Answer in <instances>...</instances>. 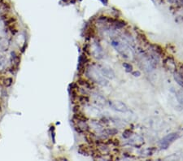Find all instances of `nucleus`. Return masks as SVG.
I'll use <instances>...</instances> for the list:
<instances>
[{"label":"nucleus","mask_w":183,"mask_h":161,"mask_svg":"<svg viewBox=\"0 0 183 161\" xmlns=\"http://www.w3.org/2000/svg\"><path fill=\"white\" fill-rule=\"evenodd\" d=\"M123 67L125 69L126 72H128V73L132 72V70H133V66L130 64H128V63H123Z\"/></svg>","instance_id":"obj_9"},{"label":"nucleus","mask_w":183,"mask_h":161,"mask_svg":"<svg viewBox=\"0 0 183 161\" xmlns=\"http://www.w3.org/2000/svg\"><path fill=\"white\" fill-rule=\"evenodd\" d=\"M2 29H3V24H2V22L0 21V32L2 31Z\"/></svg>","instance_id":"obj_15"},{"label":"nucleus","mask_w":183,"mask_h":161,"mask_svg":"<svg viewBox=\"0 0 183 161\" xmlns=\"http://www.w3.org/2000/svg\"><path fill=\"white\" fill-rule=\"evenodd\" d=\"M176 97H177V99H178L179 103L183 106V90H179V91L177 92Z\"/></svg>","instance_id":"obj_7"},{"label":"nucleus","mask_w":183,"mask_h":161,"mask_svg":"<svg viewBox=\"0 0 183 161\" xmlns=\"http://www.w3.org/2000/svg\"><path fill=\"white\" fill-rule=\"evenodd\" d=\"M133 75L134 76V77H139V76L141 75V73L139 71H136V72H134V73H133Z\"/></svg>","instance_id":"obj_12"},{"label":"nucleus","mask_w":183,"mask_h":161,"mask_svg":"<svg viewBox=\"0 0 183 161\" xmlns=\"http://www.w3.org/2000/svg\"><path fill=\"white\" fill-rule=\"evenodd\" d=\"M131 135H132V131L130 129L124 130V132H123V134H122V136H123L124 138H130Z\"/></svg>","instance_id":"obj_8"},{"label":"nucleus","mask_w":183,"mask_h":161,"mask_svg":"<svg viewBox=\"0 0 183 161\" xmlns=\"http://www.w3.org/2000/svg\"><path fill=\"white\" fill-rule=\"evenodd\" d=\"M87 75L94 82H96L101 86L108 85V80H106V77L96 68L94 67L89 68L87 70Z\"/></svg>","instance_id":"obj_1"},{"label":"nucleus","mask_w":183,"mask_h":161,"mask_svg":"<svg viewBox=\"0 0 183 161\" xmlns=\"http://www.w3.org/2000/svg\"><path fill=\"white\" fill-rule=\"evenodd\" d=\"M5 57H4L3 55H0V69H2V68L5 65Z\"/></svg>","instance_id":"obj_10"},{"label":"nucleus","mask_w":183,"mask_h":161,"mask_svg":"<svg viewBox=\"0 0 183 161\" xmlns=\"http://www.w3.org/2000/svg\"><path fill=\"white\" fill-rule=\"evenodd\" d=\"M4 48V45H3V41H0V51L2 50V49Z\"/></svg>","instance_id":"obj_13"},{"label":"nucleus","mask_w":183,"mask_h":161,"mask_svg":"<svg viewBox=\"0 0 183 161\" xmlns=\"http://www.w3.org/2000/svg\"><path fill=\"white\" fill-rule=\"evenodd\" d=\"M11 83H12V80H11V78H7V80H5V86H10L11 85Z\"/></svg>","instance_id":"obj_11"},{"label":"nucleus","mask_w":183,"mask_h":161,"mask_svg":"<svg viewBox=\"0 0 183 161\" xmlns=\"http://www.w3.org/2000/svg\"><path fill=\"white\" fill-rule=\"evenodd\" d=\"M101 2H102V3L104 4V5H108V0H100Z\"/></svg>","instance_id":"obj_14"},{"label":"nucleus","mask_w":183,"mask_h":161,"mask_svg":"<svg viewBox=\"0 0 183 161\" xmlns=\"http://www.w3.org/2000/svg\"><path fill=\"white\" fill-rule=\"evenodd\" d=\"M179 138V134L178 133H171L168 134L164 138H163L160 142V146L163 150H166L169 147V146L172 144L174 141L178 139Z\"/></svg>","instance_id":"obj_3"},{"label":"nucleus","mask_w":183,"mask_h":161,"mask_svg":"<svg viewBox=\"0 0 183 161\" xmlns=\"http://www.w3.org/2000/svg\"><path fill=\"white\" fill-rule=\"evenodd\" d=\"M109 105H110L111 108H112L113 110H115V111L120 112H128V107H126V105L122 102H120V101H115V102L114 101H110Z\"/></svg>","instance_id":"obj_4"},{"label":"nucleus","mask_w":183,"mask_h":161,"mask_svg":"<svg viewBox=\"0 0 183 161\" xmlns=\"http://www.w3.org/2000/svg\"><path fill=\"white\" fill-rule=\"evenodd\" d=\"M174 79L177 81L179 86H181L182 87H183V78L182 76L178 73H174Z\"/></svg>","instance_id":"obj_6"},{"label":"nucleus","mask_w":183,"mask_h":161,"mask_svg":"<svg viewBox=\"0 0 183 161\" xmlns=\"http://www.w3.org/2000/svg\"><path fill=\"white\" fill-rule=\"evenodd\" d=\"M98 70L100 71V73L105 77L113 78L115 77V73H114V72H113V70L112 69L108 68V67H105V66H102V65H98Z\"/></svg>","instance_id":"obj_5"},{"label":"nucleus","mask_w":183,"mask_h":161,"mask_svg":"<svg viewBox=\"0 0 183 161\" xmlns=\"http://www.w3.org/2000/svg\"><path fill=\"white\" fill-rule=\"evenodd\" d=\"M111 44L114 48L116 49V51L118 52L119 54H120L123 57L129 59L131 57L132 55V51L129 48V47L125 44V43H121L118 40H112Z\"/></svg>","instance_id":"obj_2"}]
</instances>
